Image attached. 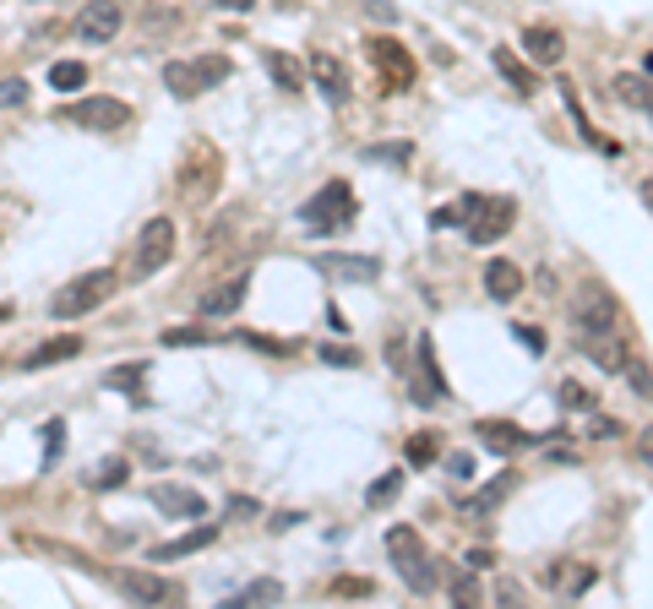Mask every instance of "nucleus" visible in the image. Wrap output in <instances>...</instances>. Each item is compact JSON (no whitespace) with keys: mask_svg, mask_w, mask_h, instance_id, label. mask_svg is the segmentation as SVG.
I'll use <instances>...</instances> for the list:
<instances>
[{"mask_svg":"<svg viewBox=\"0 0 653 609\" xmlns=\"http://www.w3.org/2000/svg\"><path fill=\"white\" fill-rule=\"evenodd\" d=\"M121 288V277L110 267H93V272H76L71 283H61L55 288V300H50V316L55 322H82V316H93L110 294Z\"/></svg>","mask_w":653,"mask_h":609,"instance_id":"obj_1","label":"nucleus"},{"mask_svg":"<svg viewBox=\"0 0 653 609\" xmlns=\"http://www.w3.org/2000/svg\"><path fill=\"white\" fill-rule=\"evenodd\" d=\"M354 218H360V202H354L349 180H326L322 191L300 207L305 234H343V229H354Z\"/></svg>","mask_w":653,"mask_h":609,"instance_id":"obj_2","label":"nucleus"},{"mask_svg":"<svg viewBox=\"0 0 653 609\" xmlns=\"http://www.w3.org/2000/svg\"><path fill=\"white\" fill-rule=\"evenodd\" d=\"M387 555H392V566H397V577H403L414 594H436L442 571H436V560L425 555V539H419L408 523H397L387 534Z\"/></svg>","mask_w":653,"mask_h":609,"instance_id":"obj_3","label":"nucleus"},{"mask_svg":"<svg viewBox=\"0 0 653 609\" xmlns=\"http://www.w3.org/2000/svg\"><path fill=\"white\" fill-rule=\"evenodd\" d=\"M518 218L512 197H463V240L468 245H496Z\"/></svg>","mask_w":653,"mask_h":609,"instance_id":"obj_4","label":"nucleus"},{"mask_svg":"<svg viewBox=\"0 0 653 609\" xmlns=\"http://www.w3.org/2000/svg\"><path fill=\"white\" fill-rule=\"evenodd\" d=\"M55 126L121 132V126H131V104L126 98H110V93H99V98H76V104H61V109H55Z\"/></svg>","mask_w":653,"mask_h":609,"instance_id":"obj_5","label":"nucleus"},{"mask_svg":"<svg viewBox=\"0 0 653 609\" xmlns=\"http://www.w3.org/2000/svg\"><path fill=\"white\" fill-rule=\"evenodd\" d=\"M169 262H175V223L169 218H147L142 234H136V251H131V277H153Z\"/></svg>","mask_w":653,"mask_h":609,"instance_id":"obj_6","label":"nucleus"},{"mask_svg":"<svg viewBox=\"0 0 653 609\" xmlns=\"http://www.w3.org/2000/svg\"><path fill=\"white\" fill-rule=\"evenodd\" d=\"M572 327L578 333H615L621 327V300L604 283H583L572 300Z\"/></svg>","mask_w":653,"mask_h":609,"instance_id":"obj_7","label":"nucleus"},{"mask_svg":"<svg viewBox=\"0 0 653 609\" xmlns=\"http://www.w3.org/2000/svg\"><path fill=\"white\" fill-rule=\"evenodd\" d=\"M121 28H126L121 0H87V6L71 17V39H82V44H110Z\"/></svg>","mask_w":653,"mask_h":609,"instance_id":"obj_8","label":"nucleus"},{"mask_svg":"<svg viewBox=\"0 0 653 609\" xmlns=\"http://www.w3.org/2000/svg\"><path fill=\"white\" fill-rule=\"evenodd\" d=\"M110 582L126 594L131 605H180V582H169L158 571H142V566H121Z\"/></svg>","mask_w":653,"mask_h":609,"instance_id":"obj_9","label":"nucleus"},{"mask_svg":"<svg viewBox=\"0 0 653 609\" xmlns=\"http://www.w3.org/2000/svg\"><path fill=\"white\" fill-rule=\"evenodd\" d=\"M153 512H164V517H175V523H196V517H207V501H201V490L191 484H175V479H164V484H153Z\"/></svg>","mask_w":653,"mask_h":609,"instance_id":"obj_10","label":"nucleus"},{"mask_svg":"<svg viewBox=\"0 0 653 609\" xmlns=\"http://www.w3.org/2000/svg\"><path fill=\"white\" fill-rule=\"evenodd\" d=\"M246 294H251V272L224 277V283H213V288L196 300V316H201V322H224V316H235V311L246 305Z\"/></svg>","mask_w":653,"mask_h":609,"instance_id":"obj_11","label":"nucleus"},{"mask_svg":"<svg viewBox=\"0 0 653 609\" xmlns=\"http://www.w3.org/2000/svg\"><path fill=\"white\" fill-rule=\"evenodd\" d=\"M365 50H371V66L387 76L392 93H403V87H414V55L397 44V39H365Z\"/></svg>","mask_w":653,"mask_h":609,"instance_id":"obj_12","label":"nucleus"},{"mask_svg":"<svg viewBox=\"0 0 653 609\" xmlns=\"http://www.w3.org/2000/svg\"><path fill=\"white\" fill-rule=\"evenodd\" d=\"M311 82H317V93L326 98V109H343L349 104V66L332 55V50H311Z\"/></svg>","mask_w":653,"mask_h":609,"instance_id":"obj_13","label":"nucleus"},{"mask_svg":"<svg viewBox=\"0 0 653 609\" xmlns=\"http://www.w3.org/2000/svg\"><path fill=\"white\" fill-rule=\"evenodd\" d=\"M414 365H419V387H408L414 392V403H442L447 398V376H442V365H436V343H431V333H419L414 338Z\"/></svg>","mask_w":653,"mask_h":609,"instance_id":"obj_14","label":"nucleus"},{"mask_svg":"<svg viewBox=\"0 0 653 609\" xmlns=\"http://www.w3.org/2000/svg\"><path fill=\"white\" fill-rule=\"evenodd\" d=\"M578 354H583V359H593L599 370L621 376V370H626V359H632V343L621 338V333H578Z\"/></svg>","mask_w":653,"mask_h":609,"instance_id":"obj_15","label":"nucleus"},{"mask_svg":"<svg viewBox=\"0 0 653 609\" xmlns=\"http://www.w3.org/2000/svg\"><path fill=\"white\" fill-rule=\"evenodd\" d=\"M593 582H599V571H593L588 560H556V566L545 571V588H550L556 599H583Z\"/></svg>","mask_w":653,"mask_h":609,"instance_id":"obj_16","label":"nucleus"},{"mask_svg":"<svg viewBox=\"0 0 653 609\" xmlns=\"http://www.w3.org/2000/svg\"><path fill=\"white\" fill-rule=\"evenodd\" d=\"M479 441L496 452V458H512V452H528V447H539V435L533 430H522V424H507V419H479Z\"/></svg>","mask_w":653,"mask_h":609,"instance_id":"obj_17","label":"nucleus"},{"mask_svg":"<svg viewBox=\"0 0 653 609\" xmlns=\"http://www.w3.org/2000/svg\"><path fill=\"white\" fill-rule=\"evenodd\" d=\"M317 272L338 277V283H376L382 256H317Z\"/></svg>","mask_w":653,"mask_h":609,"instance_id":"obj_18","label":"nucleus"},{"mask_svg":"<svg viewBox=\"0 0 653 609\" xmlns=\"http://www.w3.org/2000/svg\"><path fill=\"white\" fill-rule=\"evenodd\" d=\"M87 343L76 338V333H65V338H44L39 348H28L22 354V370H50V365H65V359H76Z\"/></svg>","mask_w":653,"mask_h":609,"instance_id":"obj_19","label":"nucleus"},{"mask_svg":"<svg viewBox=\"0 0 653 609\" xmlns=\"http://www.w3.org/2000/svg\"><path fill=\"white\" fill-rule=\"evenodd\" d=\"M512 484H518V474H507V469H501V479H490V484H485L479 495H468L457 512H463V517H474V523H485V517H490V512L512 495Z\"/></svg>","mask_w":653,"mask_h":609,"instance_id":"obj_20","label":"nucleus"},{"mask_svg":"<svg viewBox=\"0 0 653 609\" xmlns=\"http://www.w3.org/2000/svg\"><path fill=\"white\" fill-rule=\"evenodd\" d=\"M522 50H528V61H533V66H561L567 39H561L556 28H528V33H522Z\"/></svg>","mask_w":653,"mask_h":609,"instance_id":"obj_21","label":"nucleus"},{"mask_svg":"<svg viewBox=\"0 0 653 609\" xmlns=\"http://www.w3.org/2000/svg\"><path fill=\"white\" fill-rule=\"evenodd\" d=\"M213 539H218V523H201V528H191V534H180V539L153 544V555H147V560H186V555H196V549H207Z\"/></svg>","mask_w":653,"mask_h":609,"instance_id":"obj_22","label":"nucleus"},{"mask_svg":"<svg viewBox=\"0 0 653 609\" xmlns=\"http://www.w3.org/2000/svg\"><path fill=\"white\" fill-rule=\"evenodd\" d=\"M485 294H490V300H518L522 272L512 267L507 256H490V262H485Z\"/></svg>","mask_w":653,"mask_h":609,"instance_id":"obj_23","label":"nucleus"},{"mask_svg":"<svg viewBox=\"0 0 653 609\" xmlns=\"http://www.w3.org/2000/svg\"><path fill=\"white\" fill-rule=\"evenodd\" d=\"M261 61H267V71H272V82H278L283 93H300V87L311 82V66H300V61H294V55H283V50H267Z\"/></svg>","mask_w":653,"mask_h":609,"instance_id":"obj_24","label":"nucleus"},{"mask_svg":"<svg viewBox=\"0 0 653 609\" xmlns=\"http://www.w3.org/2000/svg\"><path fill=\"white\" fill-rule=\"evenodd\" d=\"M490 61H496V71H501V82H507L512 93H522V98H528V93L539 87V82H533V71L522 66L518 55H512V50H490Z\"/></svg>","mask_w":653,"mask_h":609,"instance_id":"obj_25","label":"nucleus"},{"mask_svg":"<svg viewBox=\"0 0 653 609\" xmlns=\"http://www.w3.org/2000/svg\"><path fill=\"white\" fill-rule=\"evenodd\" d=\"M126 479H131L126 458H104V463H93V469H87V490H121Z\"/></svg>","mask_w":653,"mask_h":609,"instance_id":"obj_26","label":"nucleus"},{"mask_svg":"<svg viewBox=\"0 0 653 609\" xmlns=\"http://www.w3.org/2000/svg\"><path fill=\"white\" fill-rule=\"evenodd\" d=\"M235 605H283V582L278 577H257L235 594Z\"/></svg>","mask_w":653,"mask_h":609,"instance_id":"obj_27","label":"nucleus"},{"mask_svg":"<svg viewBox=\"0 0 653 609\" xmlns=\"http://www.w3.org/2000/svg\"><path fill=\"white\" fill-rule=\"evenodd\" d=\"M164 82H169V93H175V98H196V93H201L191 61H169V66H164Z\"/></svg>","mask_w":653,"mask_h":609,"instance_id":"obj_28","label":"nucleus"},{"mask_svg":"<svg viewBox=\"0 0 653 609\" xmlns=\"http://www.w3.org/2000/svg\"><path fill=\"white\" fill-rule=\"evenodd\" d=\"M556 403L567 408V413H593V408H599V392H593V387H583V381H561Z\"/></svg>","mask_w":653,"mask_h":609,"instance_id":"obj_29","label":"nucleus"},{"mask_svg":"<svg viewBox=\"0 0 653 609\" xmlns=\"http://www.w3.org/2000/svg\"><path fill=\"white\" fill-rule=\"evenodd\" d=\"M136 381H147V359H131V365H115V370L104 376V387H110V392H131V398H136Z\"/></svg>","mask_w":653,"mask_h":609,"instance_id":"obj_30","label":"nucleus"},{"mask_svg":"<svg viewBox=\"0 0 653 609\" xmlns=\"http://www.w3.org/2000/svg\"><path fill=\"white\" fill-rule=\"evenodd\" d=\"M615 98L621 104H632V109H649L653 115V87L643 76H615Z\"/></svg>","mask_w":653,"mask_h":609,"instance_id":"obj_31","label":"nucleus"},{"mask_svg":"<svg viewBox=\"0 0 653 609\" xmlns=\"http://www.w3.org/2000/svg\"><path fill=\"white\" fill-rule=\"evenodd\" d=\"M82 82H87V66H82V61H55V66H50V87H55V93H76Z\"/></svg>","mask_w":653,"mask_h":609,"instance_id":"obj_32","label":"nucleus"},{"mask_svg":"<svg viewBox=\"0 0 653 609\" xmlns=\"http://www.w3.org/2000/svg\"><path fill=\"white\" fill-rule=\"evenodd\" d=\"M196 66V82H201V93H207V87H218V82H224V76H229V55H196L191 61Z\"/></svg>","mask_w":653,"mask_h":609,"instance_id":"obj_33","label":"nucleus"},{"mask_svg":"<svg viewBox=\"0 0 653 609\" xmlns=\"http://www.w3.org/2000/svg\"><path fill=\"white\" fill-rule=\"evenodd\" d=\"M453 605H485V588H479V571L463 566L453 577Z\"/></svg>","mask_w":653,"mask_h":609,"instance_id":"obj_34","label":"nucleus"},{"mask_svg":"<svg viewBox=\"0 0 653 609\" xmlns=\"http://www.w3.org/2000/svg\"><path fill=\"white\" fill-rule=\"evenodd\" d=\"M326 594H332V599H371V594H376V582H371V577H332V582H326Z\"/></svg>","mask_w":653,"mask_h":609,"instance_id":"obj_35","label":"nucleus"},{"mask_svg":"<svg viewBox=\"0 0 653 609\" xmlns=\"http://www.w3.org/2000/svg\"><path fill=\"white\" fill-rule=\"evenodd\" d=\"M414 158V141H382V147H365V164H408Z\"/></svg>","mask_w":653,"mask_h":609,"instance_id":"obj_36","label":"nucleus"},{"mask_svg":"<svg viewBox=\"0 0 653 609\" xmlns=\"http://www.w3.org/2000/svg\"><path fill=\"white\" fill-rule=\"evenodd\" d=\"M317 359L338 365V370H354L360 365V348H343V343H317Z\"/></svg>","mask_w":653,"mask_h":609,"instance_id":"obj_37","label":"nucleus"},{"mask_svg":"<svg viewBox=\"0 0 653 609\" xmlns=\"http://www.w3.org/2000/svg\"><path fill=\"white\" fill-rule=\"evenodd\" d=\"M397 490H403V474L392 469V474H382L376 484H371V490H365V506H387V501L397 495Z\"/></svg>","mask_w":653,"mask_h":609,"instance_id":"obj_38","label":"nucleus"},{"mask_svg":"<svg viewBox=\"0 0 653 609\" xmlns=\"http://www.w3.org/2000/svg\"><path fill=\"white\" fill-rule=\"evenodd\" d=\"M403 458H408L414 469H431V463H436V435H414V441L403 447Z\"/></svg>","mask_w":653,"mask_h":609,"instance_id":"obj_39","label":"nucleus"},{"mask_svg":"<svg viewBox=\"0 0 653 609\" xmlns=\"http://www.w3.org/2000/svg\"><path fill=\"white\" fill-rule=\"evenodd\" d=\"M0 109H28V82L22 76H6L0 82Z\"/></svg>","mask_w":653,"mask_h":609,"instance_id":"obj_40","label":"nucleus"},{"mask_svg":"<svg viewBox=\"0 0 653 609\" xmlns=\"http://www.w3.org/2000/svg\"><path fill=\"white\" fill-rule=\"evenodd\" d=\"M621 376L632 381V392H638V398H653V376H649V365H643V359H626V370H621Z\"/></svg>","mask_w":653,"mask_h":609,"instance_id":"obj_41","label":"nucleus"},{"mask_svg":"<svg viewBox=\"0 0 653 609\" xmlns=\"http://www.w3.org/2000/svg\"><path fill=\"white\" fill-rule=\"evenodd\" d=\"M229 343H251V348H261V354H294V343L289 338L278 343V338H261V333H235Z\"/></svg>","mask_w":653,"mask_h":609,"instance_id":"obj_42","label":"nucleus"},{"mask_svg":"<svg viewBox=\"0 0 653 609\" xmlns=\"http://www.w3.org/2000/svg\"><path fill=\"white\" fill-rule=\"evenodd\" d=\"M621 430H626V424H621V419H610V413H593V419H588V435H593V441H615Z\"/></svg>","mask_w":653,"mask_h":609,"instance_id":"obj_43","label":"nucleus"},{"mask_svg":"<svg viewBox=\"0 0 653 609\" xmlns=\"http://www.w3.org/2000/svg\"><path fill=\"white\" fill-rule=\"evenodd\" d=\"M158 343H169V348H196V343H207V338H201V327H169Z\"/></svg>","mask_w":653,"mask_h":609,"instance_id":"obj_44","label":"nucleus"},{"mask_svg":"<svg viewBox=\"0 0 653 609\" xmlns=\"http://www.w3.org/2000/svg\"><path fill=\"white\" fill-rule=\"evenodd\" d=\"M360 11H365V17H371V22H397V6H392V0H360Z\"/></svg>","mask_w":653,"mask_h":609,"instance_id":"obj_45","label":"nucleus"},{"mask_svg":"<svg viewBox=\"0 0 653 609\" xmlns=\"http://www.w3.org/2000/svg\"><path fill=\"white\" fill-rule=\"evenodd\" d=\"M61 435H65V424H61V419H50V424H44V469L55 463V452H61Z\"/></svg>","mask_w":653,"mask_h":609,"instance_id":"obj_46","label":"nucleus"},{"mask_svg":"<svg viewBox=\"0 0 653 609\" xmlns=\"http://www.w3.org/2000/svg\"><path fill=\"white\" fill-rule=\"evenodd\" d=\"M447 474H453L457 484H468V479H474V452H453V458H447Z\"/></svg>","mask_w":653,"mask_h":609,"instance_id":"obj_47","label":"nucleus"},{"mask_svg":"<svg viewBox=\"0 0 653 609\" xmlns=\"http://www.w3.org/2000/svg\"><path fill=\"white\" fill-rule=\"evenodd\" d=\"M512 333H518V343L528 348V354H545V333H533V327H522V322L512 327Z\"/></svg>","mask_w":653,"mask_h":609,"instance_id":"obj_48","label":"nucleus"},{"mask_svg":"<svg viewBox=\"0 0 653 609\" xmlns=\"http://www.w3.org/2000/svg\"><path fill=\"white\" fill-rule=\"evenodd\" d=\"M463 566H474V571H490V566H496V555H490V549H468V555H463Z\"/></svg>","mask_w":653,"mask_h":609,"instance_id":"obj_49","label":"nucleus"},{"mask_svg":"<svg viewBox=\"0 0 653 609\" xmlns=\"http://www.w3.org/2000/svg\"><path fill=\"white\" fill-rule=\"evenodd\" d=\"M431 223H436V229H453V223H463V202H457V207H442Z\"/></svg>","mask_w":653,"mask_h":609,"instance_id":"obj_50","label":"nucleus"},{"mask_svg":"<svg viewBox=\"0 0 653 609\" xmlns=\"http://www.w3.org/2000/svg\"><path fill=\"white\" fill-rule=\"evenodd\" d=\"M638 463H649V469H653V424L638 435Z\"/></svg>","mask_w":653,"mask_h":609,"instance_id":"obj_51","label":"nucleus"},{"mask_svg":"<svg viewBox=\"0 0 653 609\" xmlns=\"http://www.w3.org/2000/svg\"><path fill=\"white\" fill-rule=\"evenodd\" d=\"M251 512H257L251 495H235V501H229V517H251Z\"/></svg>","mask_w":653,"mask_h":609,"instance_id":"obj_52","label":"nucleus"},{"mask_svg":"<svg viewBox=\"0 0 653 609\" xmlns=\"http://www.w3.org/2000/svg\"><path fill=\"white\" fill-rule=\"evenodd\" d=\"M496 599H501V605H518V599H522L518 582H501V588H496Z\"/></svg>","mask_w":653,"mask_h":609,"instance_id":"obj_53","label":"nucleus"},{"mask_svg":"<svg viewBox=\"0 0 653 609\" xmlns=\"http://www.w3.org/2000/svg\"><path fill=\"white\" fill-rule=\"evenodd\" d=\"M213 6H218V11H251L257 0H213Z\"/></svg>","mask_w":653,"mask_h":609,"instance_id":"obj_54","label":"nucleus"},{"mask_svg":"<svg viewBox=\"0 0 653 609\" xmlns=\"http://www.w3.org/2000/svg\"><path fill=\"white\" fill-rule=\"evenodd\" d=\"M643 66H649V71H653V55H649V61H643Z\"/></svg>","mask_w":653,"mask_h":609,"instance_id":"obj_55","label":"nucleus"}]
</instances>
